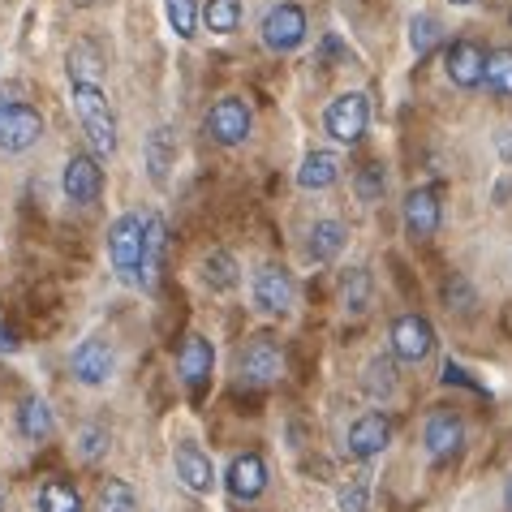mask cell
<instances>
[{"instance_id":"obj_5","label":"cell","mask_w":512,"mask_h":512,"mask_svg":"<svg viewBox=\"0 0 512 512\" xmlns=\"http://www.w3.org/2000/svg\"><path fill=\"white\" fill-rule=\"evenodd\" d=\"M306 31H310V22H306V9L302 5H272L267 9V18H263V44L272 48V52H293V48H302L306 44Z\"/></svg>"},{"instance_id":"obj_27","label":"cell","mask_w":512,"mask_h":512,"mask_svg":"<svg viewBox=\"0 0 512 512\" xmlns=\"http://www.w3.org/2000/svg\"><path fill=\"white\" fill-rule=\"evenodd\" d=\"M439 44H444V26H439V18H431V13H414V18H409V48H414L418 61H426Z\"/></svg>"},{"instance_id":"obj_17","label":"cell","mask_w":512,"mask_h":512,"mask_svg":"<svg viewBox=\"0 0 512 512\" xmlns=\"http://www.w3.org/2000/svg\"><path fill=\"white\" fill-rule=\"evenodd\" d=\"M482 65H487V52H482L474 39H457V44L444 52V69H448L452 87H461V91L482 87Z\"/></svg>"},{"instance_id":"obj_30","label":"cell","mask_w":512,"mask_h":512,"mask_svg":"<svg viewBox=\"0 0 512 512\" xmlns=\"http://www.w3.org/2000/svg\"><path fill=\"white\" fill-rule=\"evenodd\" d=\"M99 69H104V56H99L95 44H74L69 48V78H74V87H82V82H91L95 87Z\"/></svg>"},{"instance_id":"obj_26","label":"cell","mask_w":512,"mask_h":512,"mask_svg":"<svg viewBox=\"0 0 512 512\" xmlns=\"http://www.w3.org/2000/svg\"><path fill=\"white\" fill-rule=\"evenodd\" d=\"M482 87H487L495 99H512V48L487 52V65H482Z\"/></svg>"},{"instance_id":"obj_25","label":"cell","mask_w":512,"mask_h":512,"mask_svg":"<svg viewBox=\"0 0 512 512\" xmlns=\"http://www.w3.org/2000/svg\"><path fill=\"white\" fill-rule=\"evenodd\" d=\"M18 431L31 439V444H44V439H52L56 422H52L48 401H39V396H26L22 409H18Z\"/></svg>"},{"instance_id":"obj_32","label":"cell","mask_w":512,"mask_h":512,"mask_svg":"<svg viewBox=\"0 0 512 512\" xmlns=\"http://www.w3.org/2000/svg\"><path fill=\"white\" fill-rule=\"evenodd\" d=\"M164 13H168V26L177 31V39H190L198 35V5L194 0H164Z\"/></svg>"},{"instance_id":"obj_23","label":"cell","mask_w":512,"mask_h":512,"mask_svg":"<svg viewBox=\"0 0 512 512\" xmlns=\"http://www.w3.org/2000/svg\"><path fill=\"white\" fill-rule=\"evenodd\" d=\"M198 276H203V284L211 293H229L241 284V267H237V259L229 250H211L203 259V267H198Z\"/></svg>"},{"instance_id":"obj_3","label":"cell","mask_w":512,"mask_h":512,"mask_svg":"<svg viewBox=\"0 0 512 512\" xmlns=\"http://www.w3.org/2000/svg\"><path fill=\"white\" fill-rule=\"evenodd\" d=\"M366 125H371V99H366V91H345L336 95L332 104H327L323 112V130L332 134L336 142H362Z\"/></svg>"},{"instance_id":"obj_8","label":"cell","mask_w":512,"mask_h":512,"mask_svg":"<svg viewBox=\"0 0 512 512\" xmlns=\"http://www.w3.org/2000/svg\"><path fill=\"white\" fill-rule=\"evenodd\" d=\"M250 297L263 315H284L293 306V276L280 263H263L250 280Z\"/></svg>"},{"instance_id":"obj_11","label":"cell","mask_w":512,"mask_h":512,"mask_svg":"<svg viewBox=\"0 0 512 512\" xmlns=\"http://www.w3.org/2000/svg\"><path fill=\"white\" fill-rule=\"evenodd\" d=\"M173 469H177V482L194 495H211L216 491V465H211V457L198 444H190V439H181V444L173 448Z\"/></svg>"},{"instance_id":"obj_13","label":"cell","mask_w":512,"mask_h":512,"mask_svg":"<svg viewBox=\"0 0 512 512\" xmlns=\"http://www.w3.org/2000/svg\"><path fill=\"white\" fill-rule=\"evenodd\" d=\"M392 444V422L383 418V414H362L358 422L349 426V435H345V452L353 461H375L383 448Z\"/></svg>"},{"instance_id":"obj_29","label":"cell","mask_w":512,"mask_h":512,"mask_svg":"<svg viewBox=\"0 0 512 512\" xmlns=\"http://www.w3.org/2000/svg\"><path fill=\"white\" fill-rule=\"evenodd\" d=\"M39 512H82V495L61 478H48L39 487Z\"/></svg>"},{"instance_id":"obj_43","label":"cell","mask_w":512,"mask_h":512,"mask_svg":"<svg viewBox=\"0 0 512 512\" xmlns=\"http://www.w3.org/2000/svg\"><path fill=\"white\" fill-rule=\"evenodd\" d=\"M0 512H5V500H0Z\"/></svg>"},{"instance_id":"obj_36","label":"cell","mask_w":512,"mask_h":512,"mask_svg":"<svg viewBox=\"0 0 512 512\" xmlns=\"http://www.w3.org/2000/svg\"><path fill=\"white\" fill-rule=\"evenodd\" d=\"M108 444H112V435L104 431V426H82L78 431V457L82 461H99L108 452Z\"/></svg>"},{"instance_id":"obj_4","label":"cell","mask_w":512,"mask_h":512,"mask_svg":"<svg viewBox=\"0 0 512 512\" xmlns=\"http://www.w3.org/2000/svg\"><path fill=\"white\" fill-rule=\"evenodd\" d=\"M250 125H254V117H250L246 99L224 95V99L211 104V112L203 117V134L211 142H220V147H241V142L250 138Z\"/></svg>"},{"instance_id":"obj_31","label":"cell","mask_w":512,"mask_h":512,"mask_svg":"<svg viewBox=\"0 0 512 512\" xmlns=\"http://www.w3.org/2000/svg\"><path fill=\"white\" fill-rule=\"evenodd\" d=\"M362 388L371 401H388V396L396 392V366L388 358H371L366 362V375H362Z\"/></svg>"},{"instance_id":"obj_16","label":"cell","mask_w":512,"mask_h":512,"mask_svg":"<svg viewBox=\"0 0 512 512\" xmlns=\"http://www.w3.org/2000/svg\"><path fill=\"white\" fill-rule=\"evenodd\" d=\"M112 366H117V358H112V345L108 340H82V345L74 349V358H69V371H74L78 383H87V388H99V383L112 379Z\"/></svg>"},{"instance_id":"obj_7","label":"cell","mask_w":512,"mask_h":512,"mask_svg":"<svg viewBox=\"0 0 512 512\" xmlns=\"http://www.w3.org/2000/svg\"><path fill=\"white\" fill-rule=\"evenodd\" d=\"M211 371H216V349H211V340L198 336V332L181 340V349H177V375H181V383H186L194 396H203V388L211 383Z\"/></svg>"},{"instance_id":"obj_28","label":"cell","mask_w":512,"mask_h":512,"mask_svg":"<svg viewBox=\"0 0 512 512\" xmlns=\"http://www.w3.org/2000/svg\"><path fill=\"white\" fill-rule=\"evenodd\" d=\"M203 26L211 35H233L241 26V0H207L203 5Z\"/></svg>"},{"instance_id":"obj_38","label":"cell","mask_w":512,"mask_h":512,"mask_svg":"<svg viewBox=\"0 0 512 512\" xmlns=\"http://www.w3.org/2000/svg\"><path fill=\"white\" fill-rule=\"evenodd\" d=\"M18 345H22L18 332H13L9 323H0V353H18Z\"/></svg>"},{"instance_id":"obj_2","label":"cell","mask_w":512,"mask_h":512,"mask_svg":"<svg viewBox=\"0 0 512 512\" xmlns=\"http://www.w3.org/2000/svg\"><path fill=\"white\" fill-rule=\"evenodd\" d=\"M108 259L121 284L142 289V216L138 211H125L108 229Z\"/></svg>"},{"instance_id":"obj_10","label":"cell","mask_w":512,"mask_h":512,"mask_svg":"<svg viewBox=\"0 0 512 512\" xmlns=\"http://www.w3.org/2000/svg\"><path fill=\"white\" fill-rule=\"evenodd\" d=\"M44 138V117L31 104H5L0 108V147L5 151H26Z\"/></svg>"},{"instance_id":"obj_9","label":"cell","mask_w":512,"mask_h":512,"mask_svg":"<svg viewBox=\"0 0 512 512\" xmlns=\"http://www.w3.org/2000/svg\"><path fill=\"white\" fill-rule=\"evenodd\" d=\"M431 349H435V327L431 319H422V315H401L392 323V353L401 362L409 366H418L431 358Z\"/></svg>"},{"instance_id":"obj_39","label":"cell","mask_w":512,"mask_h":512,"mask_svg":"<svg viewBox=\"0 0 512 512\" xmlns=\"http://www.w3.org/2000/svg\"><path fill=\"white\" fill-rule=\"evenodd\" d=\"M495 155H500L504 164H512V130H500V134H495Z\"/></svg>"},{"instance_id":"obj_34","label":"cell","mask_w":512,"mask_h":512,"mask_svg":"<svg viewBox=\"0 0 512 512\" xmlns=\"http://www.w3.org/2000/svg\"><path fill=\"white\" fill-rule=\"evenodd\" d=\"M99 512H134V487L121 478H108L99 491Z\"/></svg>"},{"instance_id":"obj_24","label":"cell","mask_w":512,"mask_h":512,"mask_svg":"<svg viewBox=\"0 0 512 512\" xmlns=\"http://www.w3.org/2000/svg\"><path fill=\"white\" fill-rule=\"evenodd\" d=\"M371 297H375V280L366 267H349V272L340 276V302H345L349 315H366V310H371Z\"/></svg>"},{"instance_id":"obj_33","label":"cell","mask_w":512,"mask_h":512,"mask_svg":"<svg viewBox=\"0 0 512 512\" xmlns=\"http://www.w3.org/2000/svg\"><path fill=\"white\" fill-rule=\"evenodd\" d=\"M353 190H358L362 203H379L383 190H388V173H383V164H362L358 177H353Z\"/></svg>"},{"instance_id":"obj_14","label":"cell","mask_w":512,"mask_h":512,"mask_svg":"<svg viewBox=\"0 0 512 512\" xmlns=\"http://www.w3.org/2000/svg\"><path fill=\"white\" fill-rule=\"evenodd\" d=\"M439 220H444V203H439L435 186H418L405 194V233L414 241H426L439 233Z\"/></svg>"},{"instance_id":"obj_21","label":"cell","mask_w":512,"mask_h":512,"mask_svg":"<svg viewBox=\"0 0 512 512\" xmlns=\"http://www.w3.org/2000/svg\"><path fill=\"white\" fill-rule=\"evenodd\" d=\"M340 181V155L332 151H310L302 168H297V186L302 190H327Z\"/></svg>"},{"instance_id":"obj_41","label":"cell","mask_w":512,"mask_h":512,"mask_svg":"<svg viewBox=\"0 0 512 512\" xmlns=\"http://www.w3.org/2000/svg\"><path fill=\"white\" fill-rule=\"evenodd\" d=\"M74 5H78V9H91V5H95V0H74Z\"/></svg>"},{"instance_id":"obj_35","label":"cell","mask_w":512,"mask_h":512,"mask_svg":"<svg viewBox=\"0 0 512 512\" xmlns=\"http://www.w3.org/2000/svg\"><path fill=\"white\" fill-rule=\"evenodd\" d=\"M336 504H340V512H366V504H371V478H366V474L349 478L345 487H340Z\"/></svg>"},{"instance_id":"obj_42","label":"cell","mask_w":512,"mask_h":512,"mask_svg":"<svg viewBox=\"0 0 512 512\" xmlns=\"http://www.w3.org/2000/svg\"><path fill=\"white\" fill-rule=\"evenodd\" d=\"M452 5H461V9H465V5H474V0H452Z\"/></svg>"},{"instance_id":"obj_6","label":"cell","mask_w":512,"mask_h":512,"mask_svg":"<svg viewBox=\"0 0 512 512\" xmlns=\"http://www.w3.org/2000/svg\"><path fill=\"white\" fill-rule=\"evenodd\" d=\"M61 186H65V198L74 207H91V203H99V194H104V168H99L95 155L78 151V155H69Z\"/></svg>"},{"instance_id":"obj_15","label":"cell","mask_w":512,"mask_h":512,"mask_svg":"<svg viewBox=\"0 0 512 512\" xmlns=\"http://www.w3.org/2000/svg\"><path fill=\"white\" fill-rule=\"evenodd\" d=\"M284 375V353L272 345L267 336H254L246 349H241V379L254 383V388H267Z\"/></svg>"},{"instance_id":"obj_18","label":"cell","mask_w":512,"mask_h":512,"mask_svg":"<svg viewBox=\"0 0 512 512\" xmlns=\"http://www.w3.org/2000/svg\"><path fill=\"white\" fill-rule=\"evenodd\" d=\"M461 439H465V426H461L457 414H448V409H435V414L426 418V426H422V444H426V452H431L435 461L452 457V452L461 448Z\"/></svg>"},{"instance_id":"obj_20","label":"cell","mask_w":512,"mask_h":512,"mask_svg":"<svg viewBox=\"0 0 512 512\" xmlns=\"http://www.w3.org/2000/svg\"><path fill=\"white\" fill-rule=\"evenodd\" d=\"M164 246H168L164 220H160V216H142V289H151L155 272H160Z\"/></svg>"},{"instance_id":"obj_1","label":"cell","mask_w":512,"mask_h":512,"mask_svg":"<svg viewBox=\"0 0 512 512\" xmlns=\"http://www.w3.org/2000/svg\"><path fill=\"white\" fill-rule=\"evenodd\" d=\"M74 112L82 121V134L91 138L95 155H112V151H117V117H112V104H108V95L99 91V82H95V87H91V82L74 87Z\"/></svg>"},{"instance_id":"obj_19","label":"cell","mask_w":512,"mask_h":512,"mask_svg":"<svg viewBox=\"0 0 512 512\" xmlns=\"http://www.w3.org/2000/svg\"><path fill=\"white\" fill-rule=\"evenodd\" d=\"M142 151H147V173L155 186H168V168L177 164V134L168 130V125H155L142 142Z\"/></svg>"},{"instance_id":"obj_12","label":"cell","mask_w":512,"mask_h":512,"mask_svg":"<svg viewBox=\"0 0 512 512\" xmlns=\"http://www.w3.org/2000/svg\"><path fill=\"white\" fill-rule=\"evenodd\" d=\"M224 487H229V495L237 504L259 500L263 487H267V461L259 452H237L229 461V469H224Z\"/></svg>"},{"instance_id":"obj_37","label":"cell","mask_w":512,"mask_h":512,"mask_svg":"<svg viewBox=\"0 0 512 512\" xmlns=\"http://www.w3.org/2000/svg\"><path fill=\"white\" fill-rule=\"evenodd\" d=\"M444 302H448V310H457V315H469V310L478 306V297H474V289H469L465 276H452L444 284Z\"/></svg>"},{"instance_id":"obj_40","label":"cell","mask_w":512,"mask_h":512,"mask_svg":"<svg viewBox=\"0 0 512 512\" xmlns=\"http://www.w3.org/2000/svg\"><path fill=\"white\" fill-rule=\"evenodd\" d=\"M504 508L512 512V478H508V487H504Z\"/></svg>"},{"instance_id":"obj_22","label":"cell","mask_w":512,"mask_h":512,"mask_svg":"<svg viewBox=\"0 0 512 512\" xmlns=\"http://www.w3.org/2000/svg\"><path fill=\"white\" fill-rule=\"evenodd\" d=\"M345 241H349V229L340 220H319L315 229H310L306 237V254L315 263H332L340 250H345Z\"/></svg>"}]
</instances>
